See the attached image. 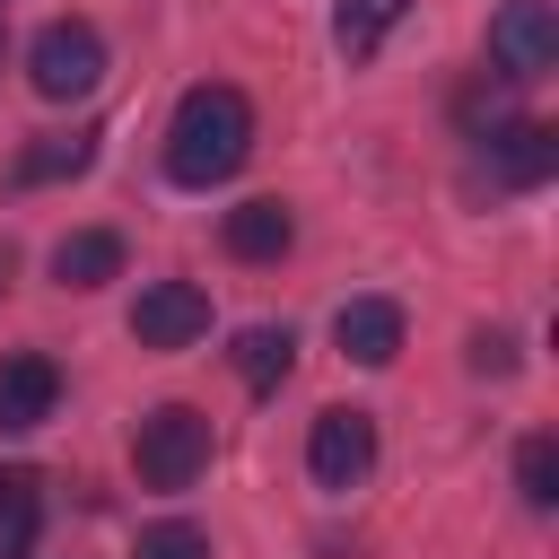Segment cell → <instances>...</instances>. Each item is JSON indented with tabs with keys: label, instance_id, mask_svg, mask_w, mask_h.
Listing matches in <instances>:
<instances>
[{
	"label": "cell",
	"instance_id": "ffe728a7",
	"mask_svg": "<svg viewBox=\"0 0 559 559\" xmlns=\"http://www.w3.org/2000/svg\"><path fill=\"white\" fill-rule=\"evenodd\" d=\"M0 61H9V26H0Z\"/></svg>",
	"mask_w": 559,
	"mask_h": 559
},
{
	"label": "cell",
	"instance_id": "ba28073f",
	"mask_svg": "<svg viewBox=\"0 0 559 559\" xmlns=\"http://www.w3.org/2000/svg\"><path fill=\"white\" fill-rule=\"evenodd\" d=\"M52 402H61V367H52L44 349H17V358H0V437H26V428H44V419H52Z\"/></svg>",
	"mask_w": 559,
	"mask_h": 559
},
{
	"label": "cell",
	"instance_id": "9a60e30c",
	"mask_svg": "<svg viewBox=\"0 0 559 559\" xmlns=\"http://www.w3.org/2000/svg\"><path fill=\"white\" fill-rule=\"evenodd\" d=\"M402 9H411V0H332V44H341L349 61H367V52L402 26Z\"/></svg>",
	"mask_w": 559,
	"mask_h": 559
},
{
	"label": "cell",
	"instance_id": "5b68a950",
	"mask_svg": "<svg viewBox=\"0 0 559 559\" xmlns=\"http://www.w3.org/2000/svg\"><path fill=\"white\" fill-rule=\"evenodd\" d=\"M559 175V131L550 122H498L489 140H480V166H472V183H489V192H542Z\"/></svg>",
	"mask_w": 559,
	"mask_h": 559
},
{
	"label": "cell",
	"instance_id": "52a82bcc",
	"mask_svg": "<svg viewBox=\"0 0 559 559\" xmlns=\"http://www.w3.org/2000/svg\"><path fill=\"white\" fill-rule=\"evenodd\" d=\"M201 332H210V288H192V280H148L140 288V306H131L140 349H192Z\"/></svg>",
	"mask_w": 559,
	"mask_h": 559
},
{
	"label": "cell",
	"instance_id": "6da1fadb",
	"mask_svg": "<svg viewBox=\"0 0 559 559\" xmlns=\"http://www.w3.org/2000/svg\"><path fill=\"white\" fill-rule=\"evenodd\" d=\"M245 157H253V105H245V87H227V79L183 87L175 114H166V175H175L183 192H210V183H227Z\"/></svg>",
	"mask_w": 559,
	"mask_h": 559
},
{
	"label": "cell",
	"instance_id": "5bb4252c",
	"mask_svg": "<svg viewBox=\"0 0 559 559\" xmlns=\"http://www.w3.org/2000/svg\"><path fill=\"white\" fill-rule=\"evenodd\" d=\"M96 166V122L87 131H52L35 148H17V183H61V175H87Z\"/></svg>",
	"mask_w": 559,
	"mask_h": 559
},
{
	"label": "cell",
	"instance_id": "3957f363",
	"mask_svg": "<svg viewBox=\"0 0 559 559\" xmlns=\"http://www.w3.org/2000/svg\"><path fill=\"white\" fill-rule=\"evenodd\" d=\"M26 79H35L44 105L96 96V87H105V35H96L87 17H44V26L26 35Z\"/></svg>",
	"mask_w": 559,
	"mask_h": 559
},
{
	"label": "cell",
	"instance_id": "7c38bea8",
	"mask_svg": "<svg viewBox=\"0 0 559 559\" xmlns=\"http://www.w3.org/2000/svg\"><path fill=\"white\" fill-rule=\"evenodd\" d=\"M227 358H236V376H245L253 393H280L288 367H297V332H288V323H245Z\"/></svg>",
	"mask_w": 559,
	"mask_h": 559
},
{
	"label": "cell",
	"instance_id": "d6986e66",
	"mask_svg": "<svg viewBox=\"0 0 559 559\" xmlns=\"http://www.w3.org/2000/svg\"><path fill=\"white\" fill-rule=\"evenodd\" d=\"M463 358H472V376H515V332H489V323H480Z\"/></svg>",
	"mask_w": 559,
	"mask_h": 559
},
{
	"label": "cell",
	"instance_id": "8992f818",
	"mask_svg": "<svg viewBox=\"0 0 559 559\" xmlns=\"http://www.w3.org/2000/svg\"><path fill=\"white\" fill-rule=\"evenodd\" d=\"M489 61H498V79H542L550 61H559V17H550V0H507L498 17H489Z\"/></svg>",
	"mask_w": 559,
	"mask_h": 559
},
{
	"label": "cell",
	"instance_id": "ac0fdd59",
	"mask_svg": "<svg viewBox=\"0 0 559 559\" xmlns=\"http://www.w3.org/2000/svg\"><path fill=\"white\" fill-rule=\"evenodd\" d=\"M131 559H210V533L201 524H183V515H166V524H148L140 533V550Z\"/></svg>",
	"mask_w": 559,
	"mask_h": 559
},
{
	"label": "cell",
	"instance_id": "8fae6325",
	"mask_svg": "<svg viewBox=\"0 0 559 559\" xmlns=\"http://www.w3.org/2000/svg\"><path fill=\"white\" fill-rule=\"evenodd\" d=\"M52 280H61V288H105V280H122V236H114V227L61 236V245H52Z\"/></svg>",
	"mask_w": 559,
	"mask_h": 559
},
{
	"label": "cell",
	"instance_id": "4fadbf2b",
	"mask_svg": "<svg viewBox=\"0 0 559 559\" xmlns=\"http://www.w3.org/2000/svg\"><path fill=\"white\" fill-rule=\"evenodd\" d=\"M35 524H44V472L0 463V559H26Z\"/></svg>",
	"mask_w": 559,
	"mask_h": 559
},
{
	"label": "cell",
	"instance_id": "2e32d148",
	"mask_svg": "<svg viewBox=\"0 0 559 559\" xmlns=\"http://www.w3.org/2000/svg\"><path fill=\"white\" fill-rule=\"evenodd\" d=\"M454 122H463V140H489L498 122H515V79H472V87H454Z\"/></svg>",
	"mask_w": 559,
	"mask_h": 559
},
{
	"label": "cell",
	"instance_id": "277c9868",
	"mask_svg": "<svg viewBox=\"0 0 559 559\" xmlns=\"http://www.w3.org/2000/svg\"><path fill=\"white\" fill-rule=\"evenodd\" d=\"M306 472H314V489H358V480L376 472V411H358V402L314 411V428H306Z\"/></svg>",
	"mask_w": 559,
	"mask_h": 559
},
{
	"label": "cell",
	"instance_id": "7a4b0ae2",
	"mask_svg": "<svg viewBox=\"0 0 559 559\" xmlns=\"http://www.w3.org/2000/svg\"><path fill=\"white\" fill-rule=\"evenodd\" d=\"M131 463H140V480L148 489H192L201 472H210V411H192V402H157V411H140V428H131Z\"/></svg>",
	"mask_w": 559,
	"mask_h": 559
},
{
	"label": "cell",
	"instance_id": "e0dca14e",
	"mask_svg": "<svg viewBox=\"0 0 559 559\" xmlns=\"http://www.w3.org/2000/svg\"><path fill=\"white\" fill-rule=\"evenodd\" d=\"M515 498H524L533 515H550V507H559V445H550L542 428L515 445Z\"/></svg>",
	"mask_w": 559,
	"mask_h": 559
},
{
	"label": "cell",
	"instance_id": "30bf717a",
	"mask_svg": "<svg viewBox=\"0 0 559 559\" xmlns=\"http://www.w3.org/2000/svg\"><path fill=\"white\" fill-rule=\"evenodd\" d=\"M332 341H341L349 367H393L402 358V306L393 297H349L332 314Z\"/></svg>",
	"mask_w": 559,
	"mask_h": 559
},
{
	"label": "cell",
	"instance_id": "9c48e42d",
	"mask_svg": "<svg viewBox=\"0 0 559 559\" xmlns=\"http://www.w3.org/2000/svg\"><path fill=\"white\" fill-rule=\"evenodd\" d=\"M218 245H227L236 262H280V253L297 245V210H288L280 192H262V201H236V210L218 218Z\"/></svg>",
	"mask_w": 559,
	"mask_h": 559
}]
</instances>
